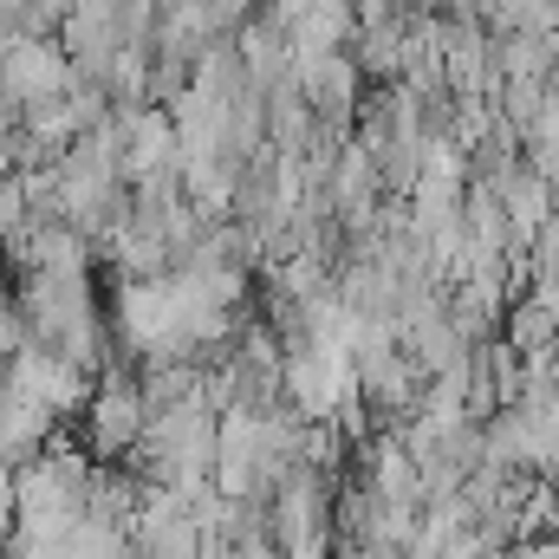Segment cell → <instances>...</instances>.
Returning <instances> with one entry per match:
<instances>
[{
    "label": "cell",
    "instance_id": "1",
    "mask_svg": "<svg viewBox=\"0 0 559 559\" xmlns=\"http://www.w3.org/2000/svg\"><path fill=\"white\" fill-rule=\"evenodd\" d=\"M92 449L98 455H131V442L143 436V397L138 384H105L98 397H92Z\"/></svg>",
    "mask_w": 559,
    "mask_h": 559
},
{
    "label": "cell",
    "instance_id": "2",
    "mask_svg": "<svg viewBox=\"0 0 559 559\" xmlns=\"http://www.w3.org/2000/svg\"><path fill=\"white\" fill-rule=\"evenodd\" d=\"M352 33H358V7L352 0H306L293 13V26H286L293 52H338V46H352Z\"/></svg>",
    "mask_w": 559,
    "mask_h": 559
}]
</instances>
